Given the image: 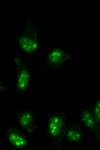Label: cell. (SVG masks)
Segmentation results:
<instances>
[{
    "label": "cell",
    "mask_w": 100,
    "mask_h": 150,
    "mask_svg": "<svg viewBox=\"0 0 100 150\" xmlns=\"http://www.w3.org/2000/svg\"><path fill=\"white\" fill-rule=\"evenodd\" d=\"M8 138L11 145L14 148H24L28 143L26 135L19 128L10 126L8 130Z\"/></svg>",
    "instance_id": "6da1fadb"
},
{
    "label": "cell",
    "mask_w": 100,
    "mask_h": 150,
    "mask_svg": "<svg viewBox=\"0 0 100 150\" xmlns=\"http://www.w3.org/2000/svg\"><path fill=\"white\" fill-rule=\"evenodd\" d=\"M15 119L18 125L26 131L29 132L32 131L34 115L30 109L24 108L18 112Z\"/></svg>",
    "instance_id": "7a4b0ae2"
},
{
    "label": "cell",
    "mask_w": 100,
    "mask_h": 150,
    "mask_svg": "<svg viewBox=\"0 0 100 150\" xmlns=\"http://www.w3.org/2000/svg\"><path fill=\"white\" fill-rule=\"evenodd\" d=\"M17 91L20 94H24L28 89L30 81L28 70L25 68L18 70Z\"/></svg>",
    "instance_id": "3957f363"
},
{
    "label": "cell",
    "mask_w": 100,
    "mask_h": 150,
    "mask_svg": "<svg viewBox=\"0 0 100 150\" xmlns=\"http://www.w3.org/2000/svg\"><path fill=\"white\" fill-rule=\"evenodd\" d=\"M63 126V121L60 117L54 115L50 117L48 131L51 136L55 137L59 135L62 130Z\"/></svg>",
    "instance_id": "277c9868"
},
{
    "label": "cell",
    "mask_w": 100,
    "mask_h": 150,
    "mask_svg": "<svg viewBox=\"0 0 100 150\" xmlns=\"http://www.w3.org/2000/svg\"><path fill=\"white\" fill-rule=\"evenodd\" d=\"M82 119L84 123L89 127H92L96 125V123L94 119L88 112L84 113L82 116Z\"/></svg>",
    "instance_id": "5b68a950"
},
{
    "label": "cell",
    "mask_w": 100,
    "mask_h": 150,
    "mask_svg": "<svg viewBox=\"0 0 100 150\" xmlns=\"http://www.w3.org/2000/svg\"><path fill=\"white\" fill-rule=\"evenodd\" d=\"M68 136L69 140L72 142L78 141L80 140L81 137L80 133L73 130H70L68 132Z\"/></svg>",
    "instance_id": "8992f818"
},
{
    "label": "cell",
    "mask_w": 100,
    "mask_h": 150,
    "mask_svg": "<svg viewBox=\"0 0 100 150\" xmlns=\"http://www.w3.org/2000/svg\"><path fill=\"white\" fill-rule=\"evenodd\" d=\"M95 114L98 119H100V103L98 104L95 109Z\"/></svg>",
    "instance_id": "52a82bcc"
}]
</instances>
